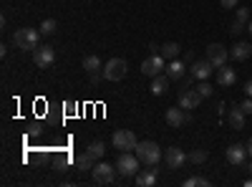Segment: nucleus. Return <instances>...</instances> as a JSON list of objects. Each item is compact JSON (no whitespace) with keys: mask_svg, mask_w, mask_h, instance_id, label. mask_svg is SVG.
<instances>
[{"mask_svg":"<svg viewBox=\"0 0 252 187\" xmlns=\"http://www.w3.org/2000/svg\"><path fill=\"white\" fill-rule=\"evenodd\" d=\"M247 31H250V36H252V20H250V23H247Z\"/></svg>","mask_w":252,"mask_h":187,"instance_id":"36","label":"nucleus"},{"mask_svg":"<svg viewBox=\"0 0 252 187\" xmlns=\"http://www.w3.org/2000/svg\"><path fill=\"white\" fill-rule=\"evenodd\" d=\"M229 56H232L235 61H247L252 56V46L247 43V40H237V43L232 46V51H229Z\"/></svg>","mask_w":252,"mask_h":187,"instance_id":"16","label":"nucleus"},{"mask_svg":"<svg viewBox=\"0 0 252 187\" xmlns=\"http://www.w3.org/2000/svg\"><path fill=\"white\" fill-rule=\"evenodd\" d=\"M247 170H250V172H252V162H250V164H247Z\"/></svg>","mask_w":252,"mask_h":187,"instance_id":"37","label":"nucleus"},{"mask_svg":"<svg viewBox=\"0 0 252 187\" xmlns=\"http://www.w3.org/2000/svg\"><path fill=\"white\" fill-rule=\"evenodd\" d=\"M159 53H161L166 61H174V58H179V53H182V46H179V43H164V46L159 48Z\"/></svg>","mask_w":252,"mask_h":187,"instance_id":"22","label":"nucleus"},{"mask_svg":"<svg viewBox=\"0 0 252 187\" xmlns=\"http://www.w3.org/2000/svg\"><path fill=\"white\" fill-rule=\"evenodd\" d=\"M237 107H240V109H242V112H245V114L250 116V114H252V96H247V99H245L242 104H237Z\"/></svg>","mask_w":252,"mask_h":187,"instance_id":"30","label":"nucleus"},{"mask_svg":"<svg viewBox=\"0 0 252 187\" xmlns=\"http://www.w3.org/2000/svg\"><path fill=\"white\" fill-rule=\"evenodd\" d=\"M247 154H250V157H252V137H250V139H247Z\"/></svg>","mask_w":252,"mask_h":187,"instance_id":"34","label":"nucleus"},{"mask_svg":"<svg viewBox=\"0 0 252 187\" xmlns=\"http://www.w3.org/2000/svg\"><path fill=\"white\" fill-rule=\"evenodd\" d=\"M94 162H96V159H94L89 152H81V154L76 157V167H78L81 172H91V170H94Z\"/></svg>","mask_w":252,"mask_h":187,"instance_id":"21","label":"nucleus"},{"mask_svg":"<svg viewBox=\"0 0 252 187\" xmlns=\"http://www.w3.org/2000/svg\"><path fill=\"white\" fill-rule=\"evenodd\" d=\"M184 61H179V58H174L169 66H166V76L169 78H174V81H179V78H184Z\"/></svg>","mask_w":252,"mask_h":187,"instance_id":"20","label":"nucleus"},{"mask_svg":"<svg viewBox=\"0 0 252 187\" xmlns=\"http://www.w3.org/2000/svg\"><path fill=\"white\" fill-rule=\"evenodd\" d=\"M245 116H247V114H245L240 107H235L232 112H229V116H227V124H229L232 129H237V132H240V129L245 127Z\"/></svg>","mask_w":252,"mask_h":187,"instance_id":"18","label":"nucleus"},{"mask_svg":"<svg viewBox=\"0 0 252 187\" xmlns=\"http://www.w3.org/2000/svg\"><path fill=\"white\" fill-rule=\"evenodd\" d=\"M114 175H116V167L109 162H98L96 167L91 170V177L96 185H111L114 182Z\"/></svg>","mask_w":252,"mask_h":187,"instance_id":"5","label":"nucleus"},{"mask_svg":"<svg viewBox=\"0 0 252 187\" xmlns=\"http://www.w3.org/2000/svg\"><path fill=\"white\" fill-rule=\"evenodd\" d=\"M38 40H40V31H35V28H18L13 36V43L20 51H35Z\"/></svg>","mask_w":252,"mask_h":187,"instance_id":"1","label":"nucleus"},{"mask_svg":"<svg viewBox=\"0 0 252 187\" xmlns=\"http://www.w3.org/2000/svg\"><path fill=\"white\" fill-rule=\"evenodd\" d=\"M164 61H166V58H164L161 53H152V56L141 64V74H144V76H149V78L159 76V74L166 69V66H164Z\"/></svg>","mask_w":252,"mask_h":187,"instance_id":"7","label":"nucleus"},{"mask_svg":"<svg viewBox=\"0 0 252 187\" xmlns=\"http://www.w3.org/2000/svg\"><path fill=\"white\" fill-rule=\"evenodd\" d=\"M187 159L194 162V164H202V162H207V152H204V150H194V152L187 154Z\"/></svg>","mask_w":252,"mask_h":187,"instance_id":"28","label":"nucleus"},{"mask_svg":"<svg viewBox=\"0 0 252 187\" xmlns=\"http://www.w3.org/2000/svg\"><path fill=\"white\" fill-rule=\"evenodd\" d=\"M247 159V144H232V147H227V162L235 164V167H242Z\"/></svg>","mask_w":252,"mask_h":187,"instance_id":"12","label":"nucleus"},{"mask_svg":"<svg viewBox=\"0 0 252 187\" xmlns=\"http://www.w3.org/2000/svg\"><path fill=\"white\" fill-rule=\"evenodd\" d=\"M139 164H141V159L136 157V152H134V154H131V152H121L119 159H116V170H119V175H124V177H134V175L139 172Z\"/></svg>","mask_w":252,"mask_h":187,"instance_id":"3","label":"nucleus"},{"mask_svg":"<svg viewBox=\"0 0 252 187\" xmlns=\"http://www.w3.org/2000/svg\"><path fill=\"white\" fill-rule=\"evenodd\" d=\"M245 187H252V177H250V180H245Z\"/></svg>","mask_w":252,"mask_h":187,"instance_id":"35","label":"nucleus"},{"mask_svg":"<svg viewBox=\"0 0 252 187\" xmlns=\"http://www.w3.org/2000/svg\"><path fill=\"white\" fill-rule=\"evenodd\" d=\"M199 104H202V96H199V91H197V89H187V91H182V94H179V107H182V109H187V112L197 109Z\"/></svg>","mask_w":252,"mask_h":187,"instance_id":"11","label":"nucleus"},{"mask_svg":"<svg viewBox=\"0 0 252 187\" xmlns=\"http://www.w3.org/2000/svg\"><path fill=\"white\" fill-rule=\"evenodd\" d=\"M164 159H166V167H169V170H179L182 164L187 162V154L179 147H169V150L164 152Z\"/></svg>","mask_w":252,"mask_h":187,"instance_id":"13","label":"nucleus"},{"mask_svg":"<svg viewBox=\"0 0 252 187\" xmlns=\"http://www.w3.org/2000/svg\"><path fill=\"white\" fill-rule=\"evenodd\" d=\"M33 64H35L38 69L53 66V64H56V51H53L51 46H38V48L33 51Z\"/></svg>","mask_w":252,"mask_h":187,"instance_id":"9","label":"nucleus"},{"mask_svg":"<svg viewBox=\"0 0 252 187\" xmlns=\"http://www.w3.org/2000/svg\"><path fill=\"white\" fill-rule=\"evenodd\" d=\"M197 91H199L202 99H209V96L215 94V86L209 84V81H199V84H197Z\"/></svg>","mask_w":252,"mask_h":187,"instance_id":"26","label":"nucleus"},{"mask_svg":"<svg viewBox=\"0 0 252 187\" xmlns=\"http://www.w3.org/2000/svg\"><path fill=\"white\" fill-rule=\"evenodd\" d=\"M222 8H237V0H220Z\"/></svg>","mask_w":252,"mask_h":187,"instance_id":"32","label":"nucleus"},{"mask_svg":"<svg viewBox=\"0 0 252 187\" xmlns=\"http://www.w3.org/2000/svg\"><path fill=\"white\" fill-rule=\"evenodd\" d=\"M126 71H129V64H126L124 58H111L106 66H103V78L106 81H121L126 76Z\"/></svg>","mask_w":252,"mask_h":187,"instance_id":"4","label":"nucleus"},{"mask_svg":"<svg viewBox=\"0 0 252 187\" xmlns=\"http://www.w3.org/2000/svg\"><path fill=\"white\" fill-rule=\"evenodd\" d=\"M136 134L131 132V129H119L116 134H114V147L116 150H121V152H131V150H136Z\"/></svg>","mask_w":252,"mask_h":187,"instance_id":"6","label":"nucleus"},{"mask_svg":"<svg viewBox=\"0 0 252 187\" xmlns=\"http://www.w3.org/2000/svg\"><path fill=\"white\" fill-rule=\"evenodd\" d=\"M245 28H247L245 23H240V20H235V23H232V28H229V33H232V36L237 38V36H240V33L245 31Z\"/></svg>","mask_w":252,"mask_h":187,"instance_id":"31","label":"nucleus"},{"mask_svg":"<svg viewBox=\"0 0 252 187\" xmlns=\"http://www.w3.org/2000/svg\"><path fill=\"white\" fill-rule=\"evenodd\" d=\"M166 89H169V76H154L152 78V86H149V91L154 94V96H164L166 94Z\"/></svg>","mask_w":252,"mask_h":187,"instance_id":"17","label":"nucleus"},{"mask_svg":"<svg viewBox=\"0 0 252 187\" xmlns=\"http://www.w3.org/2000/svg\"><path fill=\"white\" fill-rule=\"evenodd\" d=\"M134 152L141 159V164H146V167H157L159 159H161V150L157 147V142H139Z\"/></svg>","mask_w":252,"mask_h":187,"instance_id":"2","label":"nucleus"},{"mask_svg":"<svg viewBox=\"0 0 252 187\" xmlns=\"http://www.w3.org/2000/svg\"><path fill=\"white\" fill-rule=\"evenodd\" d=\"M83 69H86L89 74H98L101 71V58L98 56H86L83 58Z\"/></svg>","mask_w":252,"mask_h":187,"instance_id":"23","label":"nucleus"},{"mask_svg":"<svg viewBox=\"0 0 252 187\" xmlns=\"http://www.w3.org/2000/svg\"><path fill=\"white\" fill-rule=\"evenodd\" d=\"M217 84H220L222 89L235 86V84H237V74H235V69H229V66H220V69H217Z\"/></svg>","mask_w":252,"mask_h":187,"instance_id":"14","label":"nucleus"},{"mask_svg":"<svg viewBox=\"0 0 252 187\" xmlns=\"http://www.w3.org/2000/svg\"><path fill=\"white\" fill-rule=\"evenodd\" d=\"M237 20L247 26L250 20H252V18H250V8H237Z\"/></svg>","mask_w":252,"mask_h":187,"instance_id":"29","label":"nucleus"},{"mask_svg":"<svg viewBox=\"0 0 252 187\" xmlns=\"http://www.w3.org/2000/svg\"><path fill=\"white\" fill-rule=\"evenodd\" d=\"M192 121V114H189L187 109H177V107H172V109H166V124H169L172 129H179L182 124H189Z\"/></svg>","mask_w":252,"mask_h":187,"instance_id":"10","label":"nucleus"},{"mask_svg":"<svg viewBox=\"0 0 252 187\" xmlns=\"http://www.w3.org/2000/svg\"><path fill=\"white\" fill-rule=\"evenodd\" d=\"M157 170H144V172H136V185L139 187H154L157 185Z\"/></svg>","mask_w":252,"mask_h":187,"instance_id":"19","label":"nucleus"},{"mask_svg":"<svg viewBox=\"0 0 252 187\" xmlns=\"http://www.w3.org/2000/svg\"><path fill=\"white\" fill-rule=\"evenodd\" d=\"M56 28H58L56 20H53V18H46L43 23H40V28H38V31H40V36H53V33H56Z\"/></svg>","mask_w":252,"mask_h":187,"instance_id":"24","label":"nucleus"},{"mask_svg":"<svg viewBox=\"0 0 252 187\" xmlns=\"http://www.w3.org/2000/svg\"><path fill=\"white\" fill-rule=\"evenodd\" d=\"M189 71H192V76H194L197 81H207L209 76H212L215 66H212V64H209V61L204 58V61H197V64H192V69H189Z\"/></svg>","mask_w":252,"mask_h":187,"instance_id":"15","label":"nucleus"},{"mask_svg":"<svg viewBox=\"0 0 252 187\" xmlns=\"http://www.w3.org/2000/svg\"><path fill=\"white\" fill-rule=\"evenodd\" d=\"M184 187H209V180H207V177H199V175H194V177L184 180Z\"/></svg>","mask_w":252,"mask_h":187,"instance_id":"27","label":"nucleus"},{"mask_svg":"<svg viewBox=\"0 0 252 187\" xmlns=\"http://www.w3.org/2000/svg\"><path fill=\"white\" fill-rule=\"evenodd\" d=\"M227 58H229V51H227L222 43H209V46H207V61H209L215 69L224 66Z\"/></svg>","mask_w":252,"mask_h":187,"instance_id":"8","label":"nucleus"},{"mask_svg":"<svg viewBox=\"0 0 252 187\" xmlns=\"http://www.w3.org/2000/svg\"><path fill=\"white\" fill-rule=\"evenodd\" d=\"M86 152H89L94 159H101V157H103V152H106V147H103V142H91Z\"/></svg>","mask_w":252,"mask_h":187,"instance_id":"25","label":"nucleus"},{"mask_svg":"<svg viewBox=\"0 0 252 187\" xmlns=\"http://www.w3.org/2000/svg\"><path fill=\"white\" fill-rule=\"evenodd\" d=\"M245 94H247V96H252V78L245 84Z\"/></svg>","mask_w":252,"mask_h":187,"instance_id":"33","label":"nucleus"}]
</instances>
